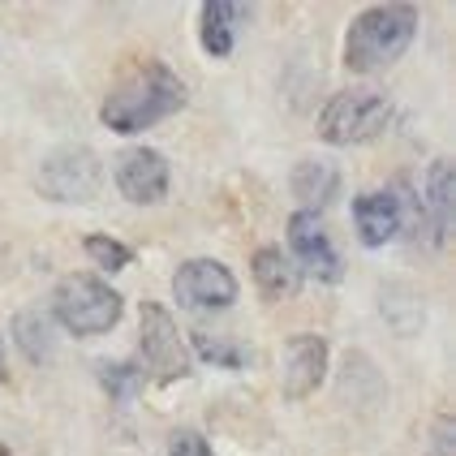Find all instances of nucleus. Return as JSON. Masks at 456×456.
I'll use <instances>...</instances> for the list:
<instances>
[{
  "instance_id": "nucleus-1",
  "label": "nucleus",
  "mask_w": 456,
  "mask_h": 456,
  "mask_svg": "<svg viewBox=\"0 0 456 456\" xmlns=\"http://www.w3.org/2000/svg\"><path fill=\"white\" fill-rule=\"evenodd\" d=\"M185 82H181L168 65H142V69H134L126 82H117L112 91H108V100L100 108V121L112 134H142V129L159 126V121H168L173 112L185 108Z\"/></svg>"
},
{
  "instance_id": "nucleus-2",
  "label": "nucleus",
  "mask_w": 456,
  "mask_h": 456,
  "mask_svg": "<svg viewBox=\"0 0 456 456\" xmlns=\"http://www.w3.org/2000/svg\"><path fill=\"white\" fill-rule=\"evenodd\" d=\"M418 9L413 4H370L345 30V69L354 74H383L396 65L418 39Z\"/></svg>"
},
{
  "instance_id": "nucleus-3",
  "label": "nucleus",
  "mask_w": 456,
  "mask_h": 456,
  "mask_svg": "<svg viewBox=\"0 0 456 456\" xmlns=\"http://www.w3.org/2000/svg\"><path fill=\"white\" fill-rule=\"evenodd\" d=\"M392 121V100L375 86H349L331 95L319 112V138L328 147H362L375 142Z\"/></svg>"
},
{
  "instance_id": "nucleus-4",
  "label": "nucleus",
  "mask_w": 456,
  "mask_h": 456,
  "mask_svg": "<svg viewBox=\"0 0 456 456\" xmlns=\"http://www.w3.org/2000/svg\"><path fill=\"white\" fill-rule=\"evenodd\" d=\"M121 293L100 276H65L52 293V319L74 336H103L121 323Z\"/></svg>"
},
{
  "instance_id": "nucleus-5",
  "label": "nucleus",
  "mask_w": 456,
  "mask_h": 456,
  "mask_svg": "<svg viewBox=\"0 0 456 456\" xmlns=\"http://www.w3.org/2000/svg\"><path fill=\"white\" fill-rule=\"evenodd\" d=\"M35 190L48 203H69V207L95 203L103 190V159L91 147H61V151H52L39 164Z\"/></svg>"
},
{
  "instance_id": "nucleus-6",
  "label": "nucleus",
  "mask_w": 456,
  "mask_h": 456,
  "mask_svg": "<svg viewBox=\"0 0 456 456\" xmlns=\"http://www.w3.org/2000/svg\"><path fill=\"white\" fill-rule=\"evenodd\" d=\"M138 345H142V362L155 375V383L190 379L194 357H190V345L177 331V319L168 314V305L142 302V310H138Z\"/></svg>"
},
{
  "instance_id": "nucleus-7",
  "label": "nucleus",
  "mask_w": 456,
  "mask_h": 456,
  "mask_svg": "<svg viewBox=\"0 0 456 456\" xmlns=\"http://www.w3.org/2000/svg\"><path fill=\"white\" fill-rule=\"evenodd\" d=\"M173 297L194 314H207V310L216 314V310H228L237 302V276L216 258H190L173 276Z\"/></svg>"
},
{
  "instance_id": "nucleus-8",
  "label": "nucleus",
  "mask_w": 456,
  "mask_h": 456,
  "mask_svg": "<svg viewBox=\"0 0 456 456\" xmlns=\"http://www.w3.org/2000/svg\"><path fill=\"white\" fill-rule=\"evenodd\" d=\"M112 177H117V190L126 194L129 203L155 207L168 199L173 168H168V159L155 147H129V151H121L112 159Z\"/></svg>"
},
{
  "instance_id": "nucleus-9",
  "label": "nucleus",
  "mask_w": 456,
  "mask_h": 456,
  "mask_svg": "<svg viewBox=\"0 0 456 456\" xmlns=\"http://www.w3.org/2000/svg\"><path fill=\"white\" fill-rule=\"evenodd\" d=\"M289 246H293V263L310 272L314 280H323V284H340V258L331 250V237H328V224H323V216H314V211H297L293 220H289Z\"/></svg>"
},
{
  "instance_id": "nucleus-10",
  "label": "nucleus",
  "mask_w": 456,
  "mask_h": 456,
  "mask_svg": "<svg viewBox=\"0 0 456 456\" xmlns=\"http://www.w3.org/2000/svg\"><path fill=\"white\" fill-rule=\"evenodd\" d=\"M328 379V340L302 331L284 345V396L289 401H305L314 396Z\"/></svg>"
},
{
  "instance_id": "nucleus-11",
  "label": "nucleus",
  "mask_w": 456,
  "mask_h": 456,
  "mask_svg": "<svg viewBox=\"0 0 456 456\" xmlns=\"http://www.w3.org/2000/svg\"><path fill=\"white\" fill-rule=\"evenodd\" d=\"M354 224H357V237L366 250H379L387 246L396 232H401V203L396 194L387 190H366L354 199Z\"/></svg>"
},
{
  "instance_id": "nucleus-12",
  "label": "nucleus",
  "mask_w": 456,
  "mask_h": 456,
  "mask_svg": "<svg viewBox=\"0 0 456 456\" xmlns=\"http://www.w3.org/2000/svg\"><path fill=\"white\" fill-rule=\"evenodd\" d=\"M254 284L263 293V302H289L302 289V267L293 263V254H284L280 246H263L250 263Z\"/></svg>"
},
{
  "instance_id": "nucleus-13",
  "label": "nucleus",
  "mask_w": 456,
  "mask_h": 456,
  "mask_svg": "<svg viewBox=\"0 0 456 456\" xmlns=\"http://www.w3.org/2000/svg\"><path fill=\"white\" fill-rule=\"evenodd\" d=\"M336 194H340V173H336V164L328 159H302L297 168H293V199L302 203V211H323L328 203H336Z\"/></svg>"
},
{
  "instance_id": "nucleus-14",
  "label": "nucleus",
  "mask_w": 456,
  "mask_h": 456,
  "mask_svg": "<svg viewBox=\"0 0 456 456\" xmlns=\"http://www.w3.org/2000/svg\"><path fill=\"white\" fill-rule=\"evenodd\" d=\"M452 203H456V177L452 159H435L427 168V211H431V241L444 246L452 232Z\"/></svg>"
},
{
  "instance_id": "nucleus-15",
  "label": "nucleus",
  "mask_w": 456,
  "mask_h": 456,
  "mask_svg": "<svg viewBox=\"0 0 456 456\" xmlns=\"http://www.w3.org/2000/svg\"><path fill=\"white\" fill-rule=\"evenodd\" d=\"M13 340L26 354V362H52L56 354V331H52V314L44 310H18L13 314Z\"/></svg>"
},
{
  "instance_id": "nucleus-16",
  "label": "nucleus",
  "mask_w": 456,
  "mask_h": 456,
  "mask_svg": "<svg viewBox=\"0 0 456 456\" xmlns=\"http://www.w3.org/2000/svg\"><path fill=\"white\" fill-rule=\"evenodd\" d=\"M241 4H228V0H216V4H203V48L211 56H228L232 44H237V26H241Z\"/></svg>"
},
{
  "instance_id": "nucleus-17",
  "label": "nucleus",
  "mask_w": 456,
  "mask_h": 456,
  "mask_svg": "<svg viewBox=\"0 0 456 456\" xmlns=\"http://www.w3.org/2000/svg\"><path fill=\"white\" fill-rule=\"evenodd\" d=\"M100 383H103V392H108V396H117V401H134V396H138V387H142V370H138L134 362H103Z\"/></svg>"
},
{
  "instance_id": "nucleus-18",
  "label": "nucleus",
  "mask_w": 456,
  "mask_h": 456,
  "mask_svg": "<svg viewBox=\"0 0 456 456\" xmlns=\"http://www.w3.org/2000/svg\"><path fill=\"white\" fill-rule=\"evenodd\" d=\"M86 254H91V263H95L100 272H108V276H112V272H126L129 258H134V254H129L117 237H108V232H91V237H86Z\"/></svg>"
},
{
  "instance_id": "nucleus-19",
  "label": "nucleus",
  "mask_w": 456,
  "mask_h": 456,
  "mask_svg": "<svg viewBox=\"0 0 456 456\" xmlns=\"http://www.w3.org/2000/svg\"><path fill=\"white\" fill-rule=\"evenodd\" d=\"M203 357V362H211V366H228V370H237L246 357H241V349L232 345V340H224V336H190V357Z\"/></svg>"
},
{
  "instance_id": "nucleus-20",
  "label": "nucleus",
  "mask_w": 456,
  "mask_h": 456,
  "mask_svg": "<svg viewBox=\"0 0 456 456\" xmlns=\"http://www.w3.org/2000/svg\"><path fill=\"white\" fill-rule=\"evenodd\" d=\"M168 456H216V452H211V444L199 431L181 427V431L168 435Z\"/></svg>"
},
{
  "instance_id": "nucleus-21",
  "label": "nucleus",
  "mask_w": 456,
  "mask_h": 456,
  "mask_svg": "<svg viewBox=\"0 0 456 456\" xmlns=\"http://www.w3.org/2000/svg\"><path fill=\"white\" fill-rule=\"evenodd\" d=\"M0 379H4V349H0Z\"/></svg>"
},
{
  "instance_id": "nucleus-22",
  "label": "nucleus",
  "mask_w": 456,
  "mask_h": 456,
  "mask_svg": "<svg viewBox=\"0 0 456 456\" xmlns=\"http://www.w3.org/2000/svg\"><path fill=\"white\" fill-rule=\"evenodd\" d=\"M0 456H9V448H4V444H0Z\"/></svg>"
}]
</instances>
